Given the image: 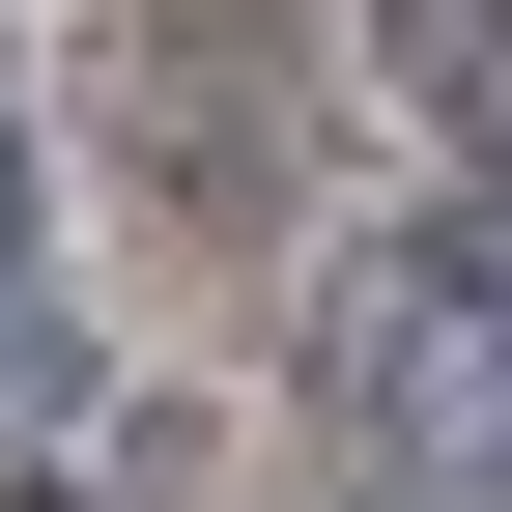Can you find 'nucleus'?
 <instances>
[{
  "label": "nucleus",
  "instance_id": "nucleus-1",
  "mask_svg": "<svg viewBox=\"0 0 512 512\" xmlns=\"http://www.w3.org/2000/svg\"><path fill=\"white\" fill-rule=\"evenodd\" d=\"M342 456L399 484V512H456V484H512V228L456 200V228H399L342 285Z\"/></svg>",
  "mask_w": 512,
  "mask_h": 512
},
{
  "label": "nucleus",
  "instance_id": "nucleus-2",
  "mask_svg": "<svg viewBox=\"0 0 512 512\" xmlns=\"http://www.w3.org/2000/svg\"><path fill=\"white\" fill-rule=\"evenodd\" d=\"M0 399H57V200H29V114H0Z\"/></svg>",
  "mask_w": 512,
  "mask_h": 512
},
{
  "label": "nucleus",
  "instance_id": "nucleus-3",
  "mask_svg": "<svg viewBox=\"0 0 512 512\" xmlns=\"http://www.w3.org/2000/svg\"><path fill=\"white\" fill-rule=\"evenodd\" d=\"M0 512H228V456H200V427H114L86 484H0Z\"/></svg>",
  "mask_w": 512,
  "mask_h": 512
},
{
  "label": "nucleus",
  "instance_id": "nucleus-4",
  "mask_svg": "<svg viewBox=\"0 0 512 512\" xmlns=\"http://www.w3.org/2000/svg\"><path fill=\"white\" fill-rule=\"evenodd\" d=\"M370 29H399V57H427V86H456V57H484V0H370Z\"/></svg>",
  "mask_w": 512,
  "mask_h": 512
}]
</instances>
